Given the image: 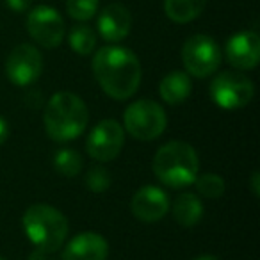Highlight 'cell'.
Returning <instances> with one entry per match:
<instances>
[{"label":"cell","mask_w":260,"mask_h":260,"mask_svg":"<svg viewBox=\"0 0 260 260\" xmlns=\"http://www.w3.org/2000/svg\"><path fill=\"white\" fill-rule=\"evenodd\" d=\"M93 73L107 96L128 100L141 86V62L132 50L119 45H107L93 57Z\"/></svg>","instance_id":"cell-1"},{"label":"cell","mask_w":260,"mask_h":260,"mask_svg":"<svg viewBox=\"0 0 260 260\" xmlns=\"http://www.w3.org/2000/svg\"><path fill=\"white\" fill-rule=\"evenodd\" d=\"M89 123L86 102L75 93L59 91L47 102L43 112V125L50 139L66 143L77 139Z\"/></svg>","instance_id":"cell-2"},{"label":"cell","mask_w":260,"mask_h":260,"mask_svg":"<svg viewBox=\"0 0 260 260\" xmlns=\"http://www.w3.org/2000/svg\"><path fill=\"white\" fill-rule=\"evenodd\" d=\"M152 168L160 184L171 189H184L198 177L200 159L192 145L170 141L155 152Z\"/></svg>","instance_id":"cell-3"},{"label":"cell","mask_w":260,"mask_h":260,"mask_svg":"<svg viewBox=\"0 0 260 260\" xmlns=\"http://www.w3.org/2000/svg\"><path fill=\"white\" fill-rule=\"evenodd\" d=\"M22 226L27 239L45 255L59 251L68 237L70 224L66 216L47 203H34L23 212Z\"/></svg>","instance_id":"cell-4"},{"label":"cell","mask_w":260,"mask_h":260,"mask_svg":"<svg viewBox=\"0 0 260 260\" xmlns=\"http://www.w3.org/2000/svg\"><path fill=\"white\" fill-rule=\"evenodd\" d=\"M166 111L153 100H136L123 112V126L130 136L139 141H153L166 130Z\"/></svg>","instance_id":"cell-5"},{"label":"cell","mask_w":260,"mask_h":260,"mask_svg":"<svg viewBox=\"0 0 260 260\" xmlns=\"http://www.w3.org/2000/svg\"><path fill=\"white\" fill-rule=\"evenodd\" d=\"M182 62L187 75L205 79L217 72L221 64V50L216 40L207 34H194L184 43Z\"/></svg>","instance_id":"cell-6"},{"label":"cell","mask_w":260,"mask_h":260,"mask_svg":"<svg viewBox=\"0 0 260 260\" xmlns=\"http://www.w3.org/2000/svg\"><path fill=\"white\" fill-rule=\"evenodd\" d=\"M255 94L253 82L241 72H221L210 82V98L221 109L235 111L251 102Z\"/></svg>","instance_id":"cell-7"},{"label":"cell","mask_w":260,"mask_h":260,"mask_svg":"<svg viewBox=\"0 0 260 260\" xmlns=\"http://www.w3.org/2000/svg\"><path fill=\"white\" fill-rule=\"evenodd\" d=\"M125 130L116 119H102L93 126L86 139V152L96 162H111L121 153Z\"/></svg>","instance_id":"cell-8"},{"label":"cell","mask_w":260,"mask_h":260,"mask_svg":"<svg viewBox=\"0 0 260 260\" xmlns=\"http://www.w3.org/2000/svg\"><path fill=\"white\" fill-rule=\"evenodd\" d=\"M27 32L43 48H55L64 38V20L50 6H36L27 16Z\"/></svg>","instance_id":"cell-9"},{"label":"cell","mask_w":260,"mask_h":260,"mask_svg":"<svg viewBox=\"0 0 260 260\" xmlns=\"http://www.w3.org/2000/svg\"><path fill=\"white\" fill-rule=\"evenodd\" d=\"M43 73V55L34 45L20 43L6 61V75L15 86H30Z\"/></svg>","instance_id":"cell-10"},{"label":"cell","mask_w":260,"mask_h":260,"mask_svg":"<svg viewBox=\"0 0 260 260\" xmlns=\"http://www.w3.org/2000/svg\"><path fill=\"white\" fill-rule=\"evenodd\" d=\"M170 196L157 185H145L138 189L130 200V210L136 219L143 223H157L170 212Z\"/></svg>","instance_id":"cell-11"},{"label":"cell","mask_w":260,"mask_h":260,"mask_svg":"<svg viewBox=\"0 0 260 260\" xmlns=\"http://www.w3.org/2000/svg\"><path fill=\"white\" fill-rule=\"evenodd\" d=\"M226 59L235 70H253L260 61V38L253 30L237 32L226 41Z\"/></svg>","instance_id":"cell-12"},{"label":"cell","mask_w":260,"mask_h":260,"mask_svg":"<svg viewBox=\"0 0 260 260\" xmlns=\"http://www.w3.org/2000/svg\"><path fill=\"white\" fill-rule=\"evenodd\" d=\"M132 15L119 2L105 6L98 15V32L109 43H119L130 34Z\"/></svg>","instance_id":"cell-13"},{"label":"cell","mask_w":260,"mask_h":260,"mask_svg":"<svg viewBox=\"0 0 260 260\" xmlns=\"http://www.w3.org/2000/svg\"><path fill=\"white\" fill-rule=\"evenodd\" d=\"M109 242L96 232H80L62 248V260H107Z\"/></svg>","instance_id":"cell-14"},{"label":"cell","mask_w":260,"mask_h":260,"mask_svg":"<svg viewBox=\"0 0 260 260\" xmlns=\"http://www.w3.org/2000/svg\"><path fill=\"white\" fill-rule=\"evenodd\" d=\"M173 217L180 226H194L203 216V203L194 192H180L170 205Z\"/></svg>","instance_id":"cell-15"},{"label":"cell","mask_w":260,"mask_h":260,"mask_svg":"<svg viewBox=\"0 0 260 260\" xmlns=\"http://www.w3.org/2000/svg\"><path fill=\"white\" fill-rule=\"evenodd\" d=\"M192 91V82L185 72H170L159 84V94L166 104L178 105L189 98Z\"/></svg>","instance_id":"cell-16"},{"label":"cell","mask_w":260,"mask_h":260,"mask_svg":"<svg viewBox=\"0 0 260 260\" xmlns=\"http://www.w3.org/2000/svg\"><path fill=\"white\" fill-rule=\"evenodd\" d=\"M207 0H164V11L175 23H189L205 9Z\"/></svg>","instance_id":"cell-17"},{"label":"cell","mask_w":260,"mask_h":260,"mask_svg":"<svg viewBox=\"0 0 260 260\" xmlns=\"http://www.w3.org/2000/svg\"><path fill=\"white\" fill-rule=\"evenodd\" d=\"M82 157L77 150L61 148L54 155V168L59 175L66 178H73L82 171Z\"/></svg>","instance_id":"cell-18"},{"label":"cell","mask_w":260,"mask_h":260,"mask_svg":"<svg viewBox=\"0 0 260 260\" xmlns=\"http://www.w3.org/2000/svg\"><path fill=\"white\" fill-rule=\"evenodd\" d=\"M68 43L75 54L89 55L96 47V34L87 25H75L68 34Z\"/></svg>","instance_id":"cell-19"},{"label":"cell","mask_w":260,"mask_h":260,"mask_svg":"<svg viewBox=\"0 0 260 260\" xmlns=\"http://www.w3.org/2000/svg\"><path fill=\"white\" fill-rule=\"evenodd\" d=\"M192 184L196 185V191H198L200 196L209 200L221 198L224 194V191H226V184H224L223 177L216 173H198V177L194 178Z\"/></svg>","instance_id":"cell-20"},{"label":"cell","mask_w":260,"mask_h":260,"mask_svg":"<svg viewBox=\"0 0 260 260\" xmlns=\"http://www.w3.org/2000/svg\"><path fill=\"white\" fill-rule=\"evenodd\" d=\"M98 0H66V11L77 22H87L98 13Z\"/></svg>","instance_id":"cell-21"},{"label":"cell","mask_w":260,"mask_h":260,"mask_svg":"<svg viewBox=\"0 0 260 260\" xmlns=\"http://www.w3.org/2000/svg\"><path fill=\"white\" fill-rule=\"evenodd\" d=\"M111 182H112L111 173L104 166H93L86 173V185L89 187V191L96 192V194L107 191L111 187Z\"/></svg>","instance_id":"cell-22"},{"label":"cell","mask_w":260,"mask_h":260,"mask_svg":"<svg viewBox=\"0 0 260 260\" xmlns=\"http://www.w3.org/2000/svg\"><path fill=\"white\" fill-rule=\"evenodd\" d=\"M4 2L15 13H25L30 8V0H4Z\"/></svg>","instance_id":"cell-23"},{"label":"cell","mask_w":260,"mask_h":260,"mask_svg":"<svg viewBox=\"0 0 260 260\" xmlns=\"http://www.w3.org/2000/svg\"><path fill=\"white\" fill-rule=\"evenodd\" d=\"M249 189H251L253 196L258 198L260 196V171H253L251 177H249Z\"/></svg>","instance_id":"cell-24"},{"label":"cell","mask_w":260,"mask_h":260,"mask_svg":"<svg viewBox=\"0 0 260 260\" xmlns=\"http://www.w3.org/2000/svg\"><path fill=\"white\" fill-rule=\"evenodd\" d=\"M8 136H9V125L4 116H0V146L8 141Z\"/></svg>","instance_id":"cell-25"},{"label":"cell","mask_w":260,"mask_h":260,"mask_svg":"<svg viewBox=\"0 0 260 260\" xmlns=\"http://www.w3.org/2000/svg\"><path fill=\"white\" fill-rule=\"evenodd\" d=\"M29 260H54V258H48V255H45V253L34 249V251L29 255Z\"/></svg>","instance_id":"cell-26"},{"label":"cell","mask_w":260,"mask_h":260,"mask_svg":"<svg viewBox=\"0 0 260 260\" xmlns=\"http://www.w3.org/2000/svg\"><path fill=\"white\" fill-rule=\"evenodd\" d=\"M192 260H221L219 256H214V255H200V256H196V258H192Z\"/></svg>","instance_id":"cell-27"},{"label":"cell","mask_w":260,"mask_h":260,"mask_svg":"<svg viewBox=\"0 0 260 260\" xmlns=\"http://www.w3.org/2000/svg\"><path fill=\"white\" fill-rule=\"evenodd\" d=\"M0 260H6V258H4V256H0Z\"/></svg>","instance_id":"cell-28"}]
</instances>
